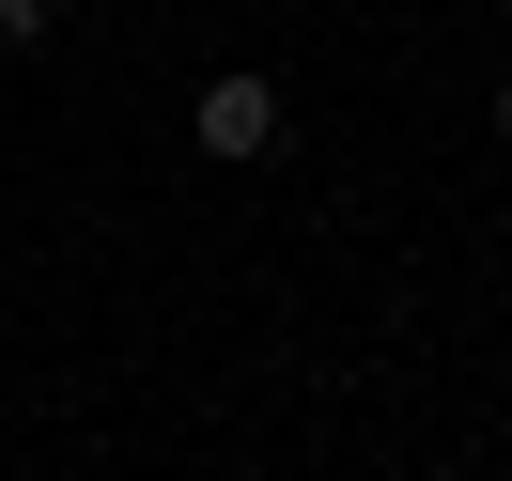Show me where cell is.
<instances>
[{
    "mask_svg": "<svg viewBox=\"0 0 512 481\" xmlns=\"http://www.w3.org/2000/svg\"><path fill=\"white\" fill-rule=\"evenodd\" d=\"M497 140H512V78H497Z\"/></svg>",
    "mask_w": 512,
    "mask_h": 481,
    "instance_id": "3957f363",
    "label": "cell"
},
{
    "mask_svg": "<svg viewBox=\"0 0 512 481\" xmlns=\"http://www.w3.org/2000/svg\"><path fill=\"white\" fill-rule=\"evenodd\" d=\"M187 140H202V156H218V171H249L264 140H280V94H264V78H202V109H187Z\"/></svg>",
    "mask_w": 512,
    "mask_h": 481,
    "instance_id": "6da1fadb",
    "label": "cell"
},
{
    "mask_svg": "<svg viewBox=\"0 0 512 481\" xmlns=\"http://www.w3.org/2000/svg\"><path fill=\"white\" fill-rule=\"evenodd\" d=\"M47 16H63V0H0V32H16V47H32V32H47Z\"/></svg>",
    "mask_w": 512,
    "mask_h": 481,
    "instance_id": "7a4b0ae2",
    "label": "cell"
}]
</instances>
